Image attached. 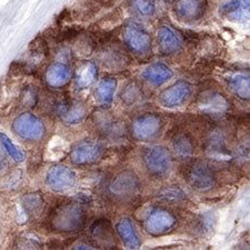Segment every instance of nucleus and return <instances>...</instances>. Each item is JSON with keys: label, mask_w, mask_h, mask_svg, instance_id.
<instances>
[{"label": "nucleus", "mask_w": 250, "mask_h": 250, "mask_svg": "<svg viewBox=\"0 0 250 250\" xmlns=\"http://www.w3.org/2000/svg\"><path fill=\"white\" fill-rule=\"evenodd\" d=\"M143 161L147 171L155 177H163L170 171L172 157L164 146H152L144 152Z\"/></svg>", "instance_id": "nucleus-2"}, {"label": "nucleus", "mask_w": 250, "mask_h": 250, "mask_svg": "<svg viewBox=\"0 0 250 250\" xmlns=\"http://www.w3.org/2000/svg\"><path fill=\"white\" fill-rule=\"evenodd\" d=\"M56 112L64 125H77L87 116V108L82 102L67 99L57 104Z\"/></svg>", "instance_id": "nucleus-13"}, {"label": "nucleus", "mask_w": 250, "mask_h": 250, "mask_svg": "<svg viewBox=\"0 0 250 250\" xmlns=\"http://www.w3.org/2000/svg\"><path fill=\"white\" fill-rule=\"evenodd\" d=\"M229 88L240 99L249 100L250 88H249V76L245 74H237L229 79Z\"/></svg>", "instance_id": "nucleus-23"}, {"label": "nucleus", "mask_w": 250, "mask_h": 250, "mask_svg": "<svg viewBox=\"0 0 250 250\" xmlns=\"http://www.w3.org/2000/svg\"><path fill=\"white\" fill-rule=\"evenodd\" d=\"M75 249H95V248L91 247L89 245H78Z\"/></svg>", "instance_id": "nucleus-33"}, {"label": "nucleus", "mask_w": 250, "mask_h": 250, "mask_svg": "<svg viewBox=\"0 0 250 250\" xmlns=\"http://www.w3.org/2000/svg\"><path fill=\"white\" fill-rule=\"evenodd\" d=\"M91 233L97 239L106 240L108 237H111L110 226L108 223H104V220L96 221L91 227Z\"/></svg>", "instance_id": "nucleus-30"}, {"label": "nucleus", "mask_w": 250, "mask_h": 250, "mask_svg": "<svg viewBox=\"0 0 250 250\" xmlns=\"http://www.w3.org/2000/svg\"><path fill=\"white\" fill-rule=\"evenodd\" d=\"M45 79L48 86L51 88H56V89L63 88L70 82L71 69L66 63L54 62L48 67Z\"/></svg>", "instance_id": "nucleus-15"}, {"label": "nucleus", "mask_w": 250, "mask_h": 250, "mask_svg": "<svg viewBox=\"0 0 250 250\" xmlns=\"http://www.w3.org/2000/svg\"><path fill=\"white\" fill-rule=\"evenodd\" d=\"M14 131L20 138L28 141H38L46 134V127L37 116L25 112L18 116L13 124Z\"/></svg>", "instance_id": "nucleus-6"}, {"label": "nucleus", "mask_w": 250, "mask_h": 250, "mask_svg": "<svg viewBox=\"0 0 250 250\" xmlns=\"http://www.w3.org/2000/svg\"><path fill=\"white\" fill-rule=\"evenodd\" d=\"M207 152L210 157H213L216 160H229L230 159V152L225 146L223 140L219 138H212L209 141L207 146Z\"/></svg>", "instance_id": "nucleus-25"}, {"label": "nucleus", "mask_w": 250, "mask_h": 250, "mask_svg": "<svg viewBox=\"0 0 250 250\" xmlns=\"http://www.w3.org/2000/svg\"><path fill=\"white\" fill-rule=\"evenodd\" d=\"M157 38L159 49L164 55H173L181 49L180 39L170 27H160Z\"/></svg>", "instance_id": "nucleus-17"}, {"label": "nucleus", "mask_w": 250, "mask_h": 250, "mask_svg": "<svg viewBox=\"0 0 250 250\" xmlns=\"http://www.w3.org/2000/svg\"><path fill=\"white\" fill-rule=\"evenodd\" d=\"M76 183H77L76 173L64 165H55L47 172L46 184L54 191H67L74 188Z\"/></svg>", "instance_id": "nucleus-10"}, {"label": "nucleus", "mask_w": 250, "mask_h": 250, "mask_svg": "<svg viewBox=\"0 0 250 250\" xmlns=\"http://www.w3.org/2000/svg\"><path fill=\"white\" fill-rule=\"evenodd\" d=\"M86 221V215L78 203L59 205L50 216L51 229L58 232L69 233L80 230Z\"/></svg>", "instance_id": "nucleus-1"}, {"label": "nucleus", "mask_w": 250, "mask_h": 250, "mask_svg": "<svg viewBox=\"0 0 250 250\" xmlns=\"http://www.w3.org/2000/svg\"><path fill=\"white\" fill-rule=\"evenodd\" d=\"M98 118H96V125L102 134L104 136H117L119 135V123L109 116V114L103 112L98 114Z\"/></svg>", "instance_id": "nucleus-24"}, {"label": "nucleus", "mask_w": 250, "mask_h": 250, "mask_svg": "<svg viewBox=\"0 0 250 250\" xmlns=\"http://www.w3.org/2000/svg\"><path fill=\"white\" fill-rule=\"evenodd\" d=\"M185 178L198 191H208L216 186L217 179L212 168L204 161H195L186 168Z\"/></svg>", "instance_id": "nucleus-3"}, {"label": "nucleus", "mask_w": 250, "mask_h": 250, "mask_svg": "<svg viewBox=\"0 0 250 250\" xmlns=\"http://www.w3.org/2000/svg\"><path fill=\"white\" fill-rule=\"evenodd\" d=\"M20 100H21L22 107H35L36 104H37V92L32 89L31 87H28L20 95Z\"/></svg>", "instance_id": "nucleus-32"}, {"label": "nucleus", "mask_w": 250, "mask_h": 250, "mask_svg": "<svg viewBox=\"0 0 250 250\" xmlns=\"http://www.w3.org/2000/svg\"><path fill=\"white\" fill-rule=\"evenodd\" d=\"M206 7V0H178L175 6V13L183 21L191 22L203 17Z\"/></svg>", "instance_id": "nucleus-14"}, {"label": "nucleus", "mask_w": 250, "mask_h": 250, "mask_svg": "<svg viewBox=\"0 0 250 250\" xmlns=\"http://www.w3.org/2000/svg\"><path fill=\"white\" fill-rule=\"evenodd\" d=\"M144 226L149 235L159 237L167 235L177 226V218L167 209L156 208L148 213Z\"/></svg>", "instance_id": "nucleus-5"}, {"label": "nucleus", "mask_w": 250, "mask_h": 250, "mask_svg": "<svg viewBox=\"0 0 250 250\" xmlns=\"http://www.w3.org/2000/svg\"><path fill=\"white\" fill-rule=\"evenodd\" d=\"M191 84L185 80H179L161 92L159 102L163 106L168 108L179 107L186 103V100L191 96Z\"/></svg>", "instance_id": "nucleus-12"}, {"label": "nucleus", "mask_w": 250, "mask_h": 250, "mask_svg": "<svg viewBox=\"0 0 250 250\" xmlns=\"http://www.w3.org/2000/svg\"><path fill=\"white\" fill-rule=\"evenodd\" d=\"M163 120L156 114H144L131 124V135L136 140L149 141L157 138L163 130Z\"/></svg>", "instance_id": "nucleus-4"}, {"label": "nucleus", "mask_w": 250, "mask_h": 250, "mask_svg": "<svg viewBox=\"0 0 250 250\" xmlns=\"http://www.w3.org/2000/svg\"><path fill=\"white\" fill-rule=\"evenodd\" d=\"M0 144L2 145L5 150L7 151V154L9 155L16 163H22L23 159H25V156H23L22 151L20 150L18 147H16L13 144V141L8 138L5 134H2V132H0Z\"/></svg>", "instance_id": "nucleus-29"}, {"label": "nucleus", "mask_w": 250, "mask_h": 250, "mask_svg": "<svg viewBox=\"0 0 250 250\" xmlns=\"http://www.w3.org/2000/svg\"><path fill=\"white\" fill-rule=\"evenodd\" d=\"M172 147L176 155L181 159H187L191 157L195 151L193 140L187 134H177L172 139Z\"/></svg>", "instance_id": "nucleus-22"}, {"label": "nucleus", "mask_w": 250, "mask_h": 250, "mask_svg": "<svg viewBox=\"0 0 250 250\" xmlns=\"http://www.w3.org/2000/svg\"><path fill=\"white\" fill-rule=\"evenodd\" d=\"M123 37L129 50L136 55H146L151 50L150 35L138 23L128 22L124 28Z\"/></svg>", "instance_id": "nucleus-8"}, {"label": "nucleus", "mask_w": 250, "mask_h": 250, "mask_svg": "<svg viewBox=\"0 0 250 250\" xmlns=\"http://www.w3.org/2000/svg\"><path fill=\"white\" fill-rule=\"evenodd\" d=\"M23 204H25L28 213H36L42 208L43 200L38 193H30L23 198Z\"/></svg>", "instance_id": "nucleus-31"}, {"label": "nucleus", "mask_w": 250, "mask_h": 250, "mask_svg": "<svg viewBox=\"0 0 250 250\" xmlns=\"http://www.w3.org/2000/svg\"><path fill=\"white\" fill-rule=\"evenodd\" d=\"M116 230L118 232L120 239L129 249H138L141 246L140 238L137 233L134 225L130 219L124 218L116 226Z\"/></svg>", "instance_id": "nucleus-19"}, {"label": "nucleus", "mask_w": 250, "mask_h": 250, "mask_svg": "<svg viewBox=\"0 0 250 250\" xmlns=\"http://www.w3.org/2000/svg\"><path fill=\"white\" fill-rule=\"evenodd\" d=\"M120 97H122L123 102L125 104L131 106V104H135L141 99V97H143V91H141L140 87L136 83H130L125 87V89H123Z\"/></svg>", "instance_id": "nucleus-27"}, {"label": "nucleus", "mask_w": 250, "mask_h": 250, "mask_svg": "<svg viewBox=\"0 0 250 250\" xmlns=\"http://www.w3.org/2000/svg\"><path fill=\"white\" fill-rule=\"evenodd\" d=\"M220 13L232 20L241 21L249 17V0H235L221 7Z\"/></svg>", "instance_id": "nucleus-21"}, {"label": "nucleus", "mask_w": 250, "mask_h": 250, "mask_svg": "<svg viewBox=\"0 0 250 250\" xmlns=\"http://www.w3.org/2000/svg\"><path fill=\"white\" fill-rule=\"evenodd\" d=\"M3 164H5V157H3V155H2V151H1V149H0V169L2 168Z\"/></svg>", "instance_id": "nucleus-34"}, {"label": "nucleus", "mask_w": 250, "mask_h": 250, "mask_svg": "<svg viewBox=\"0 0 250 250\" xmlns=\"http://www.w3.org/2000/svg\"><path fill=\"white\" fill-rule=\"evenodd\" d=\"M140 181L134 172L125 170L119 172L109 184V192L116 199L127 200L138 195Z\"/></svg>", "instance_id": "nucleus-7"}, {"label": "nucleus", "mask_w": 250, "mask_h": 250, "mask_svg": "<svg viewBox=\"0 0 250 250\" xmlns=\"http://www.w3.org/2000/svg\"><path fill=\"white\" fill-rule=\"evenodd\" d=\"M98 78V68L92 62H83L75 74V83L78 89H87Z\"/></svg>", "instance_id": "nucleus-18"}, {"label": "nucleus", "mask_w": 250, "mask_h": 250, "mask_svg": "<svg viewBox=\"0 0 250 250\" xmlns=\"http://www.w3.org/2000/svg\"><path fill=\"white\" fill-rule=\"evenodd\" d=\"M117 80L112 77H104L98 83L95 91L96 102L100 106H108L114 99Z\"/></svg>", "instance_id": "nucleus-20"}, {"label": "nucleus", "mask_w": 250, "mask_h": 250, "mask_svg": "<svg viewBox=\"0 0 250 250\" xmlns=\"http://www.w3.org/2000/svg\"><path fill=\"white\" fill-rule=\"evenodd\" d=\"M131 8L134 13L141 17L152 16L156 10L155 0H131Z\"/></svg>", "instance_id": "nucleus-28"}, {"label": "nucleus", "mask_w": 250, "mask_h": 250, "mask_svg": "<svg viewBox=\"0 0 250 250\" xmlns=\"http://www.w3.org/2000/svg\"><path fill=\"white\" fill-rule=\"evenodd\" d=\"M158 198L160 200L166 201V203L177 204V203H181V201L186 199V193H185L183 189L179 187L169 186L159 191Z\"/></svg>", "instance_id": "nucleus-26"}, {"label": "nucleus", "mask_w": 250, "mask_h": 250, "mask_svg": "<svg viewBox=\"0 0 250 250\" xmlns=\"http://www.w3.org/2000/svg\"><path fill=\"white\" fill-rule=\"evenodd\" d=\"M197 107L206 115L221 117L229 111L230 104L221 92L207 90L199 95L198 99H197Z\"/></svg>", "instance_id": "nucleus-9"}, {"label": "nucleus", "mask_w": 250, "mask_h": 250, "mask_svg": "<svg viewBox=\"0 0 250 250\" xmlns=\"http://www.w3.org/2000/svg\"><path fill=\"white\" fill-rule=\"evenodd\" d=\"M104 154V147L94 141H83L71 149L70 160L76 166H89L99 161Z\"/></svg>", "instance_id": "nucleus-11"}, {"label": "nucleus", "mask_w": 250, "mask_h": 250, "mask_svg": "<svg viewBox=\"0 0 250 250\" xmlns=\"http://www.w3.org/2000/svg\"><path fill=\"white\" fill-rule=\"evenodd\" d=\"M173 76L172 70L167 64L161 62H155L148 66L143 72V78L152 86H161L171 79Z\"/></svg>", "instance_id": "nucleus-16"}]
</instances>
